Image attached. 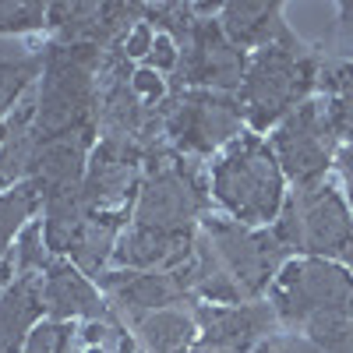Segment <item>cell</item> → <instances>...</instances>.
Returning <instances> with one entry per match:
<instances>
[{
	"label": "cell",
	"instance_id": "cell-1",
	"mask_svg": "<svg viewBox=\"0 0 353 353\" xmlns=\"http://www.w3.org/2000/svg\"><path fill=\"white\" fill-rule=\"evenodd\" d=\"M279 329L321 353H353V272L329 258H290L269 297Z\"/></svg>",
	"mask_w": 353,
	"mask_h": 353
},
{
	"label": "cell",
	"instance_id": "cell-2",
	"mask_svg": "<svg viewBox=\"0 0 353 353\" xmlns=\"http://www.w3.org/2000/svg\"><path fill=\"white\" fill-rule=\"evenodd\" d=\"M209 198L219 216L244 226H272L290 194V181L265 134L244 131L205 166Z\"/></svg>",
	"mask_w": 353,
	"mask_h": 353
},
{
	"label": "cell",
	"instance_id": "cell-3",
	"mask_svg": "<svg viewBox=\"0 0 353 353\" xmlns=\"http://www.w3.org/2000/svg\"><path fill=\"white\" fill-rule=\"evenodd\" d=\"M321 71H325V57L297 32H286L279 43L251 53L244 81L237 88L244 124L254 134L279 128L297 106L318 96Z\"/></svg>",
	"mask_w": 353,
	"mask_h": 353
},
{
	"label": "cell",
	"instance_id": "cell-4",
	"mask_svg": "<svg viewBox=\"0 0 353 353\" xmlns=\"http://www.w3.org/2000/svg\"><path fill=\"white\" fill-rule=\"evenodd\" d=\"M99 64L103 50L85 43H50L36 85V138L99 128Z\"/></svg>",
	"mask_w": 353,
	"mask_h": 353
},
{
	"label": "cell",
	"instance_id": "cell-5",
	"mask_svg": "<svg viewBox=\"0 0 353 353\" xmlns=\"http://www.w3.org/2000/svg\"><path fill=\"white\" fill-rule=\"evenodd\" d=\"M209 216L212 198L201 163L173 152L170 145H152L145 156L131 223L163 233H194Z\"/></svg>",
	"mask_w": 353,
	"mask_h": 353
},
{
	"label": "cell",
	"instance_id": "cell-6",
	"mask_svg": "<svg viewBox=\"0 0 353 353\" xmlns=\"http://www.w3.org/2000/svg\"><path fill=\"white\" fill-rule=\"evenodd\" d=\"M272 233L290 258L339 261L353 244V209L339 181L329 176L311 188H290Z\"/></svg>",
	"mask_w": 353,
	"mask_h": 353
},
{
	"label": "cell",
	"instance_id": "cell-7",
	"mask_svg": "<svg viewBox=\"0 0 353 353\" xmlns=\"http://www.w3.org/2000/svg\"><path fill=\"white\" fill-rule=\"evenodd\" d=\"M159 124L163 145L194 163L216 159L248 128L237 96L201 92V88H173L159 110Z\"/></svg>",
	"mask_w": 353,
	"mask_h": 353
},
{
	"label": "cell",
	"instance_id": "cell-8",
	"mask_svg": "<svg viewBox=\"0 0 353 353\" xmlns=\"http://www.w3.org/2000/svg\"><path fill=\"white\" fill-rule=\"evenodd\" d=\"M201 237L216 251L226 276L237 283L244 301H265L279 276V269L290 261L286 248L276 241L272 226H244L219 212H212L201 223Z\"/></svg>",
	"mask_w": 353,
	"mask_h": 353
},
{
	"label": "cell",
	"instance_id": "cell-9",
	"mask_svg": "<svg viewBox=\"0 0 353 353\" xmlns=\"http://www.w3.org/2000/svg\"><path fill=\"white\" fill-rule=\"evenodd\" d=\"M269 145L286 173L290 188H311V184L329 181L343 141L332 124L325 96H311L304 106L293 110L279 128L269 131Z\"/></svg>",
	"mask_w": 353,
	"mask_h": 353
},
{
	"label": "cell",
	"instance_id": "cell-10",
	"mask_svg": "<svg viewBox=\"0 0 353 353\" xmlns=\"http://www.w3.org/2000/svg\"><path fill=\"white\" fill-rule=\"evenodd\" d=\"M219 8L223 4H194V21L176 43L181 46V68L173 74L176 88L237 96L248 71V53L226 39L219 25Z\"/></svg>",
	"mask_w": 353,
	"mask_h": 353
},
{
	"label": "cell",
	"instance_id": "cell-11",
	"mask_svg": "<svg viewBox=\"0 0 353 353\" xmlns=\"http://www.w3.org/2000/svg\"><path fill=\"white\" fill-rule=\"evenodd\" d=\"M145 156L149 145L134 138H103L96 141L92 159H88L85 181H81V201L88 216L113 219V223H131L134 198L141 188Z\"/></svg>",
	"mask_w": 353,
	"mask_h": 353
},
{
	"label": "cell",
	"instance_id": "cell-12",
	"mask_svg": "<svg viewBox=\"0 0 353 353\" xmlns=\"http://www.w3.org/2000/svg\"><path fill=\"white\" fill-rule=\"evenodd\" d=\"M198 339L188 353H254L265 336L279 329L269 301L226 304V307H194Z\"/></svg>",
	"mask_w": 353,
	"mask_h": 353
},
{
	"label": "cell",
	"instance_id": "cell-13",
	"mask_svg": "<svg viewBox=\"0 0 353 353\" xmlns=\"http://www.w3.org/2000/svg\"><path fill=\"white\" fill-rule=\"evenodd\" d=\"M99 290L110 304V311L131 325L134 318L152 314L173 304H191L184 279L176 269H156V272H131V269H106L99 279Z\"/></svg>",
	"mask_w": 353,
	"mask_h": 353
},
{
	"label": "cell",
	"instance_id": "cell-14",
	"mask_svg": "<svg viewBox=\"0 0 353 353\" xmlns=\"http://www.w3.org/2000/svg\"><path fill=\"white\" fill-rule=\"evenodd\" d=\"M96 141H99V128H85V131L57 134V138H39L36 156H32V170H28V184L39 191V198L81 188Z\"/></svg>",
	"mask_w": 353,
	"mask_h": 353
},
{
	"label": "cell",
	"instance_id": "cell-15",
	"mask_svg": "<svg viewBox=\"0 0 353 353\" xmlns=\"http://www.w3.org/2000/svg\"><path fill=\"white\" fill-rule=\"evenodd\" d=\"M43 304H46V318L74 321V325L110 314V304L103 297L99 283L92 276H85L68 258H53L46 265V272H43Z\"/></svg>",
	"mask_w": 353,
	"mask_h": 353
},
{
	"label": "cell",
	"instance_id": "cell-16",
	"mask_svg": "<svg viewBox=\"0 0 353 353\" xmlns=\"http://www.w3.org/2000/svg\"><path fill=\"white\" fill-rule=\"evenodd\" d=\"M198 230L194 233H163V230H149V226L128 223L124 233H121V241H117L110 269H131V272L176 269V265L191 254Z\"/></svg>",
	"mask_w": 353,
	"mask_h": 353
},
{
	"label": "cell",
	"instance_id": "cell-17",
	"mask_svg": "<svg viewBox=\"0 0 353 353\" xmlns=\"http://www.w3.org/2000/svg\"><path fill=\"white\" fill-rule=\"evenodd\" d=\"M219 25L226 39L244 50L248 57L279 43L286 32H293L290 21L283 18L279 0H233V4L219 8Z\"/></svg>",
	"mask_w": 353,
	"mask_h": 353
},
{
	"label": "cell",
	"instance_id": "cell-18",
	"mask_svg": "<svg viewBox=\"0 0 353 353\" xmlns=\"http://www.w3.org/2000/svg\"><path fill=\"white\" fill-rule=\"evenodd\" d=\"M43 318V276H14L0 290V353H21L28 332Z\"/></svg>",
	"mask_w": 353,
	"mask_h": 353
},
{
	"label": "cell",
	"instance_id": "cell-19",
	"mask_svg": "<svg viewBox=\"0 0 353 353\" xmlns=\"http://www.w3.org/2000/svg\"><path fill=\"white\" fill-rule=\"evenodd\" d=\"M141 353H188L198 339V311L194 304H173L152 314H141L128 325Z\"/></svg>",
	"mask_w": 353,
	"mask_h": 353
},
{
	"label": "cell",
	"instance_id": "cell-20",
	"mask_svg": "<svg viewBox=\"0 0 353 353\" xmlns=\"http://www.w3.org/2000/svg\"><path fill=\"white\" fill-rule=\"evenodd\" d=\"M124 233V223H113V219H99V216H88L81 223V230L74 233V241L68 244L64 258L85 276L99 279L110 265H113V251H117V241Z\"/></svg>",
	"mask_w": 353,
	"mask_h": 353
},
{
	"label": "cell",
	"instance_id": "cell-21",
	"mask_svg": "<svg viewBox=\"0 0 353 353\" xmlns=\"http://www.w3.org/2000/svg\"><path fill=\"white\" fill-rule=\"evenodd\" d=\"M43 74V50L28 53H0V131L18 103L32 92V85Z\"/></svg>",
	"mask_w": 353,
	"mask_h": 353
},
{
	"label": "cell",
	"instance_id": "cell-22",
	"mask_svg": "<svg viewBox=\"0 0 353 353\" xmlns=\"http://www.w3.org/2000/svg\"><path fill=\"white\" fill-rule=\"evenodd\" d=\"M318 96L329 103L339 141H353V61H325Z\"/></svg>",
	"mask_w": 353,
	"mask_h": 353
},
{
	"label": "cell",
	"instance_id": "cell-23",
	"mask_svg": "<svg viewBox=\"0 0 353 353\" xmlns=\"http://www.w3.org/2000/svg\"><path fill=\"white\" fill-rule=\"evenodd\" d=\"M74 353H141L134 332L124 325L113 311L92 321L78 325V339H74Z\"/></svg>",
	"mask_w": 353,
	"mask_h": 353
},
{
	"label": "cell",
	"instance_id": "cell-24",
	"mask_svg": "<svg viewBox=\"0 0 353 353\" xmlns=\"http://www.w3.org/2000/svg\"><path fill=\"white\" fill-rule=\"evenodd\" d=\"M39 205H43V198L28 181L11 188V191H0V254L4 258L11 254L14 241L21 237V230L36 219Z\"/></svg>",
	"mask_w": 353,
	"mask_h": 353
},
{
	"label": "cell",
	"instance_id": "cell-25",
	"mask_svg": "<svg viewBox=\"0 0 353 353\" xmlns=\"http://www.w3.org/2000/svg\"><path fill=\"white\" fill-rule=\"evenodd\" d=\"M74 339H78V325H74V321L43 318L39 325L28 332L21 353H74Z\"/></svg>",
	"mask_w": 353,
	"mask_h": 353
},
{
	"label": "cell",
	"instance_id": "cell-26",
	"mask_svg": "<svg viewBox=\"0 0 353 353\" xmlns=\"http://www.w3.org/2000/svg\"><path fill=\"white\" fill-rule=\"evenodd\" d=\"M50 4H28V0H0V36H21L32 28H46Z\"/></svg>",
	"mask_w": 353,
	"mask_h": 353
},
{
	"label": "cell",
	"instance_id": "cell-27",
	"mask_svg": "<svg viewBox=\"0 0 353 353\" xmlns=\"http://www.w3.org/2000/svg\"><path fill=\"white\" fill-rule=\"evenodd\" d=\"M145 68H152L163 78L176 74V68H181V46H176V39L166 32H156V43H152L149 57H145Z\"/></svg>",
	"mask_w": 353,
	"mask_h": 353
},
{
	"label": "cell",
	"instance_id": "cell-28",
	"mask_svg": "<svg viewBox=\"0 0 353 353\" xmlns=\"http://www.w3.org/2000/svg\"><path fill=\"white\" fill-rule=\"evenodd\" d=\"M254 353H321V350H318L314 343H307L304 336H297V332L276 329L272 336H265V339L258 343Z\"/></svg>",
	"mask_w": 353,
	"mask_h": 353
},
{
	"label": "cell",
	"instance_id": "cell-29",
	"mask_svg": "<svg viewBox=\"0 0 353 353\" xmlns=\"http://www.w3.org/2000/svg\"><path fill=\"white\" fill-rule=\"evenodd\" d=\"M336 173H339V188L350 198V209H353V141H343L339 152H336Z\"/></svg>",
	"mask_w": 353,
	"mask_h": 353
},
{
	"label": "cell",
	"instance_id": "cell-30",
	"mask_svg": "<svg viewBox=\"0 0 353 353\" xmlns=\"http://www.w3.org/2000/svg\"><path fill=\"white\" fill-rule=\"evenodd\" d=\"M339 43L346 61H353V4H339Z\"/></svg>",
	"mask_w": 353,
	"mask_h": 353
},
{
	"label": "cell",
	"instance_id": "cell-31",
	"mask_svg": "<svg viewBox=\"0 0 353 353\" xmlns=\"http://www.w3.org/2000/svg\"><path fill=\"white\" fill-rule=\"evenodd\" d=\"M11 279H14V269H11V261H8L4 254H0V290H4Z\"/></svg>",
	"mask_w": 353,
	"mask_h": 353
},
{
	"label": "cell",
	"instance_id": "cell-32",
	"mask_svg": "<svg viewBox=\"0 0 353 353\" xmlns=\"http://www.w3.org/2000/svg\"><path fill=\"white\" fill-rule=\"evenodd\" d=\"M339 261H343V265H346V269H350V272H353V244H350V248H346V254H343V258H339Z\"/></svg>",
	"mask_w": 353,
	"mask_h": 353
}]
</instances>
